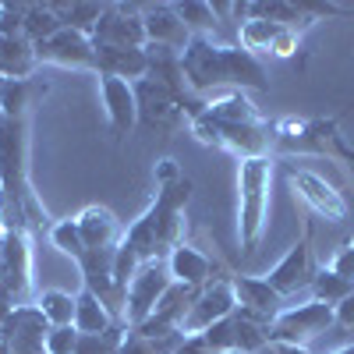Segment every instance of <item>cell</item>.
Here are the masks:
<instances>
[{"mask_svg": "<svg viewBox=\"0 0 354 354\" xmlns=\"http://www.w3.org/2000/svg\"><path fill=\"white\" fill-rule=\"evenodd\" d=\"M192 135L209 149L230 153L234 160L270 156V121H262L259 106L245 93H220L205 100L202 110L188 121Z\"/></svg>", "mask_w": 354, "mask_h": 354, "instance_id": "cell-1", "label": "cell"}, {"mask_svg": "<svg viewBox=\"0 0 354 354\" xmlns=\"http://www.w3.org/2000/svg\"><path fill=\"white\" fill-rule=\"evenodd\" d=\"M181 71L185 85L192 96H209V93H262L270 88V75H266L262 61L241 50L238 43H220L192 36V43L181 53Z\"/></svg>", "mask_w": 354, "mask_h": 354, "instance_id": "cell-2", "label": "cell"}, {"mask_svg": "<svg viewBox=\"0 0 354 354\" xmlns=\"http://www.w3.org/2000/svg\"><path fill=\"white\" fill-rule=\"evenodd\" d=\"M273 156H255L238 163V245L241 259L255 255L270 227V192H273Z\"/></svg>", "mask_w": 354, "mask_h": 354, "instance_id": "cell-3", "label": "cell"}, {"mask_svg": "<svg viewBox=\"0 0 354 354\" xmlns=\"http://www.w3.org/2000/svg\"><path fill=\"white\" fill-rule=\"evenodd\" d=\"M270 145L280 153L333 156L354 167V149L344 142L337 117H280L270 124Z\"/></svg>", "mask_w": 354, "mask_h": 354, "instance_id": "cell-4", "label": "cell"}, {"mask_svg": "<svg viewBox=\"0 0 354 354\" xmlns=\"http://www.w3.org/2000/svg\"><path fill=\"white\" fill-rule=\"evenodd\" d=\"M0 283H8V290L18 298V305H32L36 252H32V230L28 227H8L4 259H0Z\"/></svg>", "mask_w": 354, "mask_h": 354, "instance_id": "cell-5", "label": "cell"}, {"mask_svg": "<svg viewBox=\"0 0 354 354\" xmlns=\"http://www.w3.org/2000/svg\"><path fill=\"white\" fill-rule=\"evenodd\" d=\"M333 326H337V312H333L330 305H322V301L308 298V301H301V305H287V308L273 319L270 340L305 347L308 340L322 337V333L333 330Z\"/></svg>", "mask_w": 354, "mask_h": 354, "instance_id": "cell-6", "label": "cell"}, {"mask_svg": "<svg viewBox=\"0 0 354 354\" xmlns=\"http://www.w3.org/2000/svg\"><path fill=\"white\" fill-rule=\"evenodd\" d=\"M238 312V298H234V287H230V273L213 277L205 287L195 290V301L181 322V333L185 337H202L209 326H216L220 319Z\"/></svg>", "mask_w": 354, "mask_h": 354, "instance_id": "cell-7", "label": "cell"}, {"mask_svg": "<svg viewBox=\"0 0 354 354\" xmlns=\"http://www.w3.org/2000/svg\"><path fill=\"white\" fill-rule=\"evenodd\" d=\"M287 181H290L294 195L308 205V213L330 220V223L347 220L351 205H347L344 192H337L322 174H315V170H308V167H298V163H287Z\"/></svg>", "mask_w": 354, "mask_h": 354, "instance_id": "cell-8", "label": "cell"}, {"mask_svg": "<svg viewBox=\"0 0 354 354\" xmlns=\"http://www.w3.org/2000/svg\"><path fill=\"white\" fill-rule=\"evenodd\" d=\"M170 283L174 280H170V270H167V259L142 266V270L131 277L128 294H124V326L128 330L142 326V322L156 312V305H160V298L167 294Z\"/></svg>", "mask_w": 354, "mask_h": 354, "instance_id": "cell-9", "label": "cell"}, {"mask_svg": "<svg viewBox=\"0 0 354 354\" xmlns=\"http://www.w3.org/2000/svg\"><path fill=\"white\" fill-rule=\"evenodd\" d=\"M266 280H270V287L280 294V298H294V294H301L312 287L315 280V255H312V223L305 227V234L298 241H294L287 248V255L273 266L270 273H266Z\"/></svg>", "mask_w": 354, "mask_h": 354, "instance_id": "cell-10", "label": "cell"}, {"mask_svg": "<svg viewBox=\"0 0 354 354\" xmlns=\"http://www.w3.org/2000/svg\"><path fill=\"white\" fill-rule=\"evenodd\" d=\"M36 57H39V68L53 64V68H68V71L100 75V50H96V43L88 39L85 32H75V28H61L53 39L39 43Z\"/></svg>", "mask_w": 354, "mask_h": 354, "instance_id": "cell-11", "label": "cell"}, {"mask_svg": "<svg viewBox=\"0 0 354 354\" xmlns=\"http://www.w3.org/2000/svg\"><path fill=\"white\" fill-rule=\"evenodd\" d=\"M96 50H145V28L138 4H106L100 25L93 28Z\"/></svg>", "mask_w": 354, "mask_h": 354, "instance_id": "cell-12", "label": "cell"}, {"mask_svg": "<svg viewBox=\"0 0 354 354\" xmlns=\"http://www.w3.org/2000/svg\"><path fill=\"white\" fill-rule=\"evenodd\" d=\"M238 46L248 50L252 57L270 53V57H294L301 50V36L290 32L283 25L262 21V18H245L238 21Z\"/></svg>", "mask_w": 354, "mask_h": 354, "instance_id": "cell-13", "label": "cell"}, {"mask_svg": "<svg viewBox=\"0 0 354 354\" xmlns=\"http://www.w3.org/2000/svg\"><path fill=\"white\" fill-rule=\"evenodd\" d=\"M46 333H50V322L36 308V301L18 305L15 315L8 319V326L0 330V337H4L11 354H46Z\"/></svg>", "mask_w": 354, "mask_h": 354, "instance_id": "cell-14", "label": "cell"}, {"mask_svg": "<svg viewBox=\"0 0 354 354\" xmlns=\"http://www.w3.org/2000/svg\"><path fill=\"white\" fill-rule=\"evenodd\" d=\"M100 82V100H103V113H106V124L117 138H124L135 131L138 124V100H135V85L121 82V78H110V75H96Z\"/></svg>", "mask_w": 354, "mask_h": 354, "instance_id": "cell-15", "label": "cell"}, {"mask_svg": "<svg viewBox=\"0 0 354 354\" xmlns=\"http://www.w3.org/2000/svg\"><path fill=\"white\" fill-rule=\"evenodd\" d=\"M142 28H145V46H167L185 53V46L192 43V32L185 28L174 4H142Z\"/></svg>", "mask_w": 354, "mask_h": 354, "instance_id": "cell-16", "label": "cell"}, {"mask_svg": "<svg viewBox=\"0 0 354 354\" xmlns=\"http://www.w3.org/2000/svg\"><path fill=\"white\" fill-rule=\"evenodd\" d=\"M230 287H234V298H238V308L270 322L287 308V298H280V294L270 287V280L266 277H241V273H230Z\"/></svg>", "mask_w": 354, "mask_h": 354, "instance_id": "cell-17", "label": "cell"}, {"mask_svg": "<svg viewBox=\"0 0 354 354\" xmlns=\"http://www.w3.org/2000/svg\"><path fill=\"white\" fill-rule=\"evenodd\" d=\"M75 220H78V230L85 238V252H110L124 238L121 220H117L113 209H106V205H85Z\"/></svg>", "mask_w": 354, "mask_h": 354, "instance_id": "cell-18", "label": "cell"}, {"mask_svg": "<svg viewBox=\"0 0 354 354\" xmlns=\"http://www.w3.org/2000/svg\"><path fill=\"white\" fill-rule=\"evenodd\" d=\"M167 270H170V280L174 283H185V287H205L213 277H220L216 270H213V259L205 255L202 248H195V245H188V241H181L170 255H167Z\"/></svg>", "mask_w": 354, "mask_h": 354, "instance_id": "cell-19", "label": "cell"}, {"mask_svg": "<svg viewBox=\"0 0 354 354\" xmlns=\"http://www.w3.org/2000/svg\"><path fill=\"white\" fill-rule=\"evenodd\" d=\"M39 71L36 46L25 36H0V78L4 82H28Z\"/></svg>", "mask_w": 354, "mask_h": 354, "instance_id": "cell-20", "label": "cell"}, {"mask_svg": "<svg viewBox=\"0 0 354 354\" xmlns=\"http://www.w3.org/2000/svg\"><path fill=\"white\" fill-rule=\"evenodd\" d=\"M50 93V85L43 78H28V82H4L0 88V113L4 117H28L32 121L36 106Z\"/></svg>", "mask_w": 354, "mask_h": 354, "instance_id": "cell-21", "label": "cell"}, {"mask_svg": "<svg viewBox=\"0 0 354 354\" xmlns=\"http://www.w3.org/2000/svg\"><path fill=\"white\" fill-rule=\"evenodd\" d=\"M75 298H78V308H75V330H78L82 337H100V333H110V330L121 326V322L110 315V308L96 298L93 290H85V287H82Z\"/></svg>", "mask_w": 354, "mask_h": 354, "instance_id": "cell-22", "label": "cell"}, {"mask_svg": "<svg viewBox=\"0 0 354 354\" xmlns=\"http://www.w3.org/2000/svg\"><path fill=\"white\" fill-rule=\"evenodd\" d=\"M100 75L135 85L149 78V57H145V50H100Z\"/></svg>", "mask_w": 354, "mask_h": 354, "instance_id": "cell-23", "label": "cell"}, {"mask_svg": "<svg viewBox=\"0 0 354 354\" xmlns=\"http://www.w3.org/2000/svg\"><path fill=\"white\" fill-rule=\"evenodd\" d=\"M61 28H64V21H61L57 4H28V11H25V39L32 46L53 39Z\"/></svg>", "mask_w": 354, "mask_h": 354, "instance_id": "cell-24", "label": "cell"}, {"mask_svg": "<svg viewBox=\"0 0 354 354\" xmlns=\"http://www.w3.org/2000/svg\"><path fill=\"white\" fill-rule=\"evenodd\" d=\"M177 15H181L185 28L192 36H205V39H216L220 32V15L213 4H205V0H185V4H174Z\"/></svg>", "mask_w": 354, "mask_h": 354, "instance_id": "cell-25", "label": "cell"}, {"mask_svg": "<svg viewBox=\"0 0 354 354\" xmlns=\"http://www.w3.org/2000/svg\"><path fill=\"white\" fill-rule=\"evenodd\" d=\"M36 308L46 315L50 326H75V308H78V298L71 290H61V287H50L36 298Z\"/></svg>", "mask_w": 354, "mask_h": 354, "instance_id": "cell-26", "label": "cell"}, {"mask_svg": "<svg viewBox=\"0 0 354 354\" xmlns=\"http://www.w3.org/2000/svg\"><path fill=\"white\" fill-rule=\"evenodd\" d=\"M312 298L315 301H322V305H330V308H337L340 301H347L351 294H354V283L351 280H344V277H337L330 266H322V270H315V280H312Z\"/></svg>", "mask_w": 354, "mask_h": 354, "instance_id": "cell-27", "label": "cell"}, {"mask_svg": "<svg viewBox=\"0 0 354 354\" xmlns=\"http://www.w3.org/2000/svg\"><path fill=\"white\" fill-rule=\"evenodd\" d=\"M46 238H50V245H53L57 252H61V255H68L75 266L85 259V238H82V230H78V220H75V216L50 223Z\"/></svg>", "mask_w": 354, "mask_h": 354, "instance_id": "cell-28", "label": "cell"}, {"mask_svg": "<svg viewBox=\"0 0 354 354\" xmlns=\"http://www.w3.org/2000/svg\"><path fill=\"white\" fill-rule=\"evenodd\" d=\"M57 11H61L64 28H75V32H85L88 39H93V28L100 25L106 4H93V0H75V4H57Z\"/></svg>", "mask_w": 354, "mask_h": 354, "instance_id": "cell-29", "label": "cell"}, {"mask_svg": "<svg viewBox=\"0 0 354 354\" xmlns=\"http://www.w3.org/2000/svg\"><path fill=\"white\" fill-rule=\"evenodd\" d=\"M128 326H117L110 333H100V337H78V347L75 354H121V340H124Z\"/></svg>", "mask_w": 354, "mask_h": 354, "instance_id": "cell-30", "label": "cell"}, {"mask_svg": "<svg viewBox=\"0 0 354 354\" xmlns=\"http://www.w3.org/2000/svg\"><path fill=\"white\" fill-rule=\"evenodd\" d=\"M78 337L82 333L75 326H50V333H46V354H75Z\"/></svg>", "mask_w": 354, "mask_h": 354, "instance_id": "cell-31", "label": "cell"}, {"mask_svg": "<svg viewBox=\"0 0 354 354\" xmlns=\"http://www.w3.org/2000/svg\"><path fill=\"white\" fill-rule=\"evenodd\" d=\"M28 4H0V36H25Z\"/></svg>", "mask_w": 354, "mask_h": 354, "instance_id": "cell-32", "label": "cell"}, {"mask_svg": "<svg viewBox=\"0 0 354 354\" xmlns=\"http://www.w3.org/2000/svg\"><path fill=\"white\" fill-rule=\"evenodd\" d=\"M330 270H333L337 277H344V280L354 283V241H351V238H347V241L337 248V255L330 259Z\"/></svg>", "mask_w": 354, "mask_h": 354, "instance_id": "cell-33", "label": "cell"}, {"mask_svg": "<svg viewBox=\"0 0 354 354\" xmlns=\"http://www.w3.org/2000/svg\"><path fill=\"white\" fill-rule=\"evenodd\" d=\"M15 308H18V298L8 290V283H0V330L8 326V319L15 315Z\"/></svg>", "mask_w": 354, "mask_h": 354, "instance_id": "cell-34", "label": "cell"}, {"mask_svg": "<svg viewBox=\"0 0 354 354\" xmlns=\"http://www.w3.org/2000/svg\"><path fill=\"white\" fill-rule=\"evenodd\" d=\"M333 312H337V326H347V330H354V294H351L347 301H340Z\"/></svg>", "mask_w": 354, "mask_h": 354, "instance_id": "cell-35", "label": "cell"}, {"mask_svg": "<svg viewBox=\"0 0 354 354\" xmlns=\"http://www.w3.org/2000/svg\"><path fill=\"white\" fill-rule=\"evenodd\" d=\"M270 344H273L277 354H312L308 347H298V344H277V340H270Z\"/></svg>", "mask_w": 354, "mask_h": 354, "instance_id": "cell-36", "label": "cell"}, {"mask_svg": "<svg viewBox=\"0 0 354 354\" xmlns=\"http://www.w3.org/2000/svg\"><path fill=\"white\" fill-rule=\"evenodd\" d=\"M4 238H8V220H4V192H0V259H4Z\"/></svg>", "mask_w": 354, "mask_h": 354, "instance_id": "cell-37", "label": "cell"}, {"mask_svg": "<svg viewBox=\"0 0 354 354\" xmlns=\"http://www.w3.org/2000/svg\"><path fill=\"white\" fill-rule=\"evenodd\" d=\"M333 354H354V344H347V347H337Z\"/></svg>", "mask_w": 354, "mask_h": 354, "instance_id": "cell-38", "label": "cell"}, {"mask_svg": "<svg viewBox=\"0 0 354 354\" xmlns=\"http://www.w3.org/2000/svg\"><path fill=\"white\" fill-rule=\"evenodd\" d=\"M0 354H11V351H8V344H4V337H0Z\"/></svg>", "mask_w": 354, "mask_h": 354, "instance_id": "cell-39", "label": "cell"}, {"mask_svg": "<svg viewBox=\"0 0 354 354\" xmlns=\"http://www.w3.org/2000/svg\"><path fill=\"white\" fill-rule=\"evenodd\" d=\"M223 354H245V351H223Z\"/></svg>", "mask_w": 354, "mask_h": 354, "instance_id": "cell-40", "label": "cell"}, {"mask_svg": "<svg viewBox=\"0 0 354 354\" xmlns=\"http://www.w3.org/2000/svg\"><path fill=\"white\" fill-rule=\"evenodd\" d=\"M0 88H4V78H0Z\"/></svg>", "mask_w": 354, "mask_h": 354, "instance_id": "cell-41", "label": "cell"}, {"mask_svg": "<svg viewBox=\"0 0 354 354\" xmlns=\"http://www.w3.org/2000/svg\"><path fill=\"white\" fill-rule=\"evenodd\" d=\"M351 241H354V234H351Z\"/></svg>", "mask_w": 354, "mask_h": 354, "instance_id": "cell-42", "label": "cell"}]
</instances>
